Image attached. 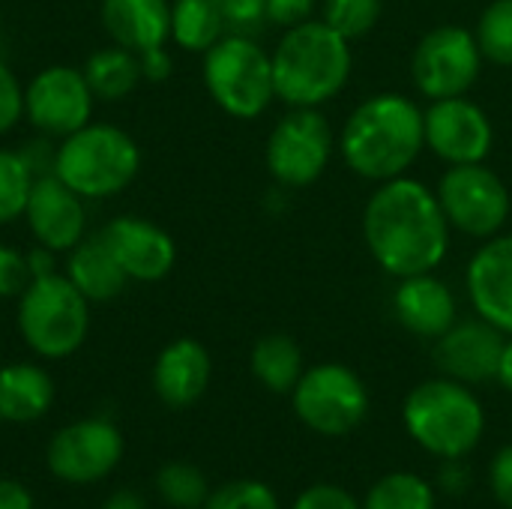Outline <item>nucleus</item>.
Here are the masks:
<instances>
[{
    "label": "nucleus",
    "mask_w": 512,
    "mask_h": 509,
    "mask_svg": "<svg viewBox=\"0 0 512 509\" xmlns=\"http://www.w3.org/2000/svg\"><path fill=\"white\" fill-rule=\"evenodd\" d=\"M291 509H363V501H357L348 489L336 483H315L297 495Z\"/></svg>",
    "instance_id": "obj_34"
},
{
    "label": "nucleus",
    "mask_w": 512,
    "mask_h": 509,
    "mask_svg": "<svg viewBox=\"0 0 512 509\" xmlns=\"http://www.w3.org/2000/svg\"><path fill=\"white\" fill-rule=\"evenodd\" d=\"M102 24L108 36L144 54L162 48L171 39V3L168 0H102Z\"/></svg>",
    "instance_id": "obj_21"
},
{
    "label": "nucleus",
    "mask_w": 512,
    "mask_h": 509,
    "mask_svg": "<svg viewBox=\"0 0 512 509\" xmlns=\"http://www.w3.org/2000/svg\"><path fill=\"white\" fill-rule=\"evenodd\" d=\"M468 486H471V474L468 468H462V459H447L444 471L438 474V489L450 498H459L468 492Z\"/></svg>",
    "instance_id": "obj_39"
},
{
    "label": "nucleus",
    "mask_w": 512,
    "mask_h": 509,
    "mask_svg": "<svg viewBox=\"0 0 512 509\" xmlns=\"http://www.w3.org/2000/svg\"><path fill=\"white\" fill-rule=\"evenodd\" d=\"M102 509H144V501L138 498V492H132V489H120V492H114Z\"/></svg>",
    "instance_id": "obj_42"
},
{
    "label": "nucleus",
    "mask_w": 512,
    "mask_h": 509,
    "mask_svg": "<svg viewBox=\"0 0 512 509\" xmlns=\"http://www.w3.org/2000/svg\"><path fill=\"white\" fill-rule=\"evenodd\" d=\"M474 36L489 63L512 66V0H492L480 12Z\"/></svg>",
    "instance_id": "obj_30"
},
{
    "label": "nucleus",
    "mask_w": 512,
    "mask_h": 509,
    "mask_svg": "<svg viewBox=\"0 0 512 509\" xmlns=\"http://www.w3.org/2000/svg\"><path fill=\"white\" fill-rule=\"evenodd\" d=\"M363 509H438V492L411 471H393L369 489Z\"/></svg>",
    "instance_id": "obj_27"
},
{
    "label": "nucleus",
    "mask_w": 512,
    "mask_h": 509,
    "mask_svg": "<svg viewBox=\"0 0 512 509\" xmlns=\"http://www.w3.org/2000/svg\"><path fill=\"white\" fill-rule=\"evenodd\" d=\"M450 231L438 195L408 174L378 183L363 210L366 249L396 279L435 273L450 252Z\"/></svg>",
    "instance_id": "obj_1"
},
{
    "label": "nucleus",
    "mask_w": 512,
    "mask_h": 509,
    "mask_svg": "<svg viewBox=\"0 0 512 509\" xmlns=\"http://www.w3.org/2000/svg\"><path fill=\"white\" fill-rule=\"evenodd\" d=\"M336 135L321 108H291L267 138V171L285 189L312 186L330 165Z\"/></svg>",
    "instance_id": "obj_10"
},
{
    "label": "nucleus",
    "mask_w": 512,
    "mask_h": 509,
    "mask_svg": "<svg viewBox=\"0 0 512 509\" xmlns=\"http://www.w3.org/2000/svg\"><path fill=\"white\" fill-rule=\"evenodd\" d=\"M489 486H492L495 501L504 509H512V444L495 453L492 468H489Z\"/></svg>",
    "instance_id": "obj_38"
},
{
    "label": "nucleus",
    "mask_w": 512,
    "mask_h": 509,
    "mask_svg": "<svg viewBox=\"0 0 512 509\" xmlns=\"http://www.w3.org/2000/svg\"><path fill=\"white\" fill-rule=\"evenodd\" d=\"M483 60L486 57L477 45L474 30L441 24L417 42L411 57V78L429 102L468 96L483 72Z\"/></svg>",
    "instance_id": "obj_11"
},
{
    "label": "nucleus",
    "mask_w": 512,
    "mask_h": 509,
    "mask_svg": "<svg viewBox=\"0 0 512 509\" xmlns=\"http://www.w3.org/2000/svg\"><path fill=\"white\" fill-rule=\"evenodd\" d=\"M33 180L36 171L24 153L0 150V225H9L24 213Z\"/></svg>",
    "instance_id": "obj_29"
},
{
    "label": "nucleus",
    "mask_w": 512,
    "mask_h": 509,
    "mask_svg": "<svg viewBox=\"0 0 512 509\" xmlns=\"http://www.w3.org/2000/svg\"><path fill=\"white\" fill-rule=\"evenodd\" d=\"M393 315L408 333L420 339H441L459 321V303L450 285L435 273H417L399 279L393 291Z\"/></svg>",
    "instance_id": "obj_19"
},
{
    "label": "nucleus",
    "mask_w": 512,
    "mask_h": 509,
    "mask_svg": "<svg viewBox=\"0 0 512 509\" xmlns=\"http://www.w3.org/2000/svg\"><path fill=\"white\" fill-rule=\"evenodd\" d=\"M318 0H267V21L288 30L303 21H312Z\"/></svg>",
    "instance_id": "obj_37"
},
{
    "label": "nucleus",
    "mask_w": 512,
    "mask_h": 509,
    "mask_svg": "<svg viewBox=\"0 0 512 509\" xmlns=\"http://www.w3.org/2000/svg\"><path fill=\"white\" fill-rule=\"evenodd\" d=\"M141 168V150L117 126L87 123L54 150V174L81 198H108L126 189Z\"/></svg>",
    "instance_id": "obj_5"
},
{
    "label": "nucleus",
    "mask_w": 512,
    "mask_h": 509,
    "mask_svg": "<svg viewBox=\"0 0 512 509\" xmlns=\"http://www.w3.org/2000/svg\"><path fill=\"white\" fill-rule=\"evenodd\" d=\"M228 24L213 0H174L171 3V39L186 51H210Z\"/></svg>",
    "instance_id": "obj_26"
},
{
    "label": "nucleus",
    "mask_w": 512,
    "mask_h": 509,
    "mask_svg": "<svg viewBox=\"0 0 512 509\" xmlns=\"http://www.w3.org/2000/svg\"><path fill=\"white\" fill-rule=\"evenodd\" d=\"M54 402V384L42 366L9 363L0 366V420L27 426L48 414Z\"/></svg>",
    "instance_id": "obj_22"
},
{
    "label": "nucleus",
    "mask_w": 512,
    "mask_h": 509,
    "mask_svg": "<svg viewBox=\"0 0 512 509\" xmlns=\"http://www.w3.org/2000/svg\"><path fill=\"white\" fill-rule=\"evenodd\" d=\"M222 12L228 30L234 33H252L267 21V0H213Z\"/></svg>",
    "instance_id": "obj_33"
},
{
    "label": "nucleus",
    "mask_w": 512,
    "mask_h": 509,
    "mask_svg": "<svg viewBox=\"0 0 512 509\" xmlns=\"http://www.w3.org/2000/svg\"><path fill=\"white\" fill-rule=\"evenodd\" d=\"M426 147L447 165L486 162L495 144L492 117L468 96L435 99L423 111Z\"/></svg>",
    "instance_id": "obj_13"
},
{
    "label": "nucleus",
    "mask_w": 512,
    "mask_h": 509,
    "mask_svg": "<svg viewBox=\"0 0 512 509\" xmlns=\"http://www.w3.org/2000/svg\"><path fill=\"white\" fill-rule=\"evenodd\" d=\"M81 72H84L93 96L105 99V102L129 96L138 87V81L144 78L141 75V57L135 51H129V48H123V45H111V48L96 51L84 63Z\"/></svg>",
    "instance_id": "obj_25"
},
{
    "label": "nucleus",
    "mask_w": 512,
    "mask_h": 509,
    "mask_svg": "<svg viewBox=\"0 0 512 509\" xmlns=\"http://www.w3.org/2000/svg\"><path fill=\"white\" fill-rule=\"evenodd\" d=\"M270 57L276 99L288 108H321L345 90L354 69L351 42L321 18L288 27Z\"/></svg>",
    "instance_id": "obj_3"
},
{
    "label": "nucleus",
    "mask_w": 512,
    "mask_h": 509,
    "mask_svg": "<svg viewBox=\"0 0 512 509\" xmlns=\"http://www.w3.org/2000/svg\"><path fill=\"white\" fill-rule=\"evenodd\" d=\"M495 381H498L504 390H510L512 393V336H507V342H504V351H501V363H498Z\"/></svg>",
    "instance_id": "obj_43"
},
{
    "label": "nucleus",
    "mask_w": 512,
    "mask_h": 509,
    "mask_svg": "<svg viewBox=\"0 0 512 509\" xmlns=\"http://www.w3.org/2000/svg\"><path fill=\"white\" fill-rule=\"evenodd\" d=\"M156 495L174 509H201L210 495V486L198 465L168 462L156 471Z\"/></svg>",
    "instance_id": "obj_28"
},
{
    "label": "nucleus",
    "mask_w": 512,
    "mask_h": 509,
    "mask_svg": "<svg viewBox=\"0 0 512 509\" xmlns=\"http://www.w3.org/2000/svg\"><path fill=\"white\" fill-rule=\"evenodd\" d=\"M249 369L255 375V381L270 390V393H291L300 381L303 369V351L300 345L285 336V333H270L261 336L249 354Z\"/></svg>",
    "instance_id": "obj_24"
},
{
    "label": "nucleus",
    "mask_w": 512,
    "mask_h": 509,
    "mask_svg": "<svg viewBox=\"0 0 512 509\" xmlns=\"http://www.w3.org/2000/svg\"><path fill=\"white\" fill-rule=\"evenodd\" d=\"M441 210L453 231L474 240H489L501 234L512 213V195L507 183L486 165H447L435 189Z\"/></svg>",
    "instance_id": "obj_9"
},
{
    "label": "nucleus",
    "mask_w": 512,
    "mask_h": 509,
    "mask_svg": "<svg viewBox=\"0 0 512 509\" xmlns=\"http://www.w3.org/2000/svg\"><path fill=\"white\" fill-rule=\"evenodd\" d=\"M138 57H141V75H144L147 81H165V78L171 75L174 60H171V54L165 51V45H162V48H150V51H144V54H138Z\"/></svg>",
    "instance_id": "obj_40"
},
{
    "label": "nucleus",
    "mask_w": 512,
    "mask_h": 509,
    "mask_svg": "<svg viewBox=\"0 0 512 509\" xmlns=\"http://www.w3.org/2000/svg\"><path fill=\"white\" fill-rule=\"evenodd\" d=\"M201 509H279V498L261 480H231L213 489Z\"/></svg>",
    "instance_id": "obj_32"
},
{
    "label": "nucleus",
    "mask_w": 512,
    "mask_h": 509,
    "mask_svg": "<svg viewBox=\"0 0 512 509\" xmlns=\"http://www.w3.org/2000/svg\"><path fill=\"white\" fill-rule=\"evenodd\" d=\"M405 432L429 456L465 459L474 453L486 432V411L474 390L447 375L417 384L402 405Z\"/></svg>",
    "instance_id": "obj_4"
},
{
    "label": "nucleus",
    "mask_w": 512,
    "mask_h": 509,
    "mask_svg": "<svg viewBox=\"0 0 512 509\" xmlns=\"http://www.w3.org/2000/svg\"><path fill=\"white\" fill-rule=\"evenodd\" d=\"M465 288L477 318L512 336V234H495L474 252Z\"/></svg>",
    "instance_id": "obj_15"
},
{
    "label": "nucleus",
    "mask_w": 512,
    "mask_h": 509,
    "mask_svg": "<svg viewBox=\"0 0 512 509\" xmlns=\"http://www.w3.org/2000/svg\"><path fill=\"white\" fill-rule=\"evenodd\" d=\"M102 240L114 252L123 273L135 282H159L171 273L177 261V246L165 228L141 216H120L108 222Z\"/></svg>",
    "instance_id": "obj_17"
},
{
    "label": "nucleus",
    "mask_w": 512,
    "mask_h": 509,
    "mask_svg": "<svg viewBox=\"0 0 512 509\" xmlns=\"http://www.w3.org/2000/svg\"><path fill=\"white\" fill-rule=\"evenodd\" d=\"M33 282V270L27 255L0 246V297H21Z\"/></svg>",
    "instance_id": "obj_35"
},
{
    "label": "nucleus",
    "mask_w": 512,
    "mask_h": 509,
    "mask_svg": "<svg viewBox=\"0 0 512 509\" xmlns=\"http://www.w3.org/2000/svg\"><path fill=\"white\" fill-rule=\"evenodd\" d=\"M0 509H33V495L15 480H0Z\"/></svg>",
    "instance_id": "obj_41"
},
{
    "label": "nucleus",
    "mask_w": 512,
    "mask_h": 509,
    "mask_svg": "<svg viewBox=\"0 0 512 509\" xmlns=\"http://www.w3.org/2000/svg\"><path fill=\"white\" fill-rule=\"evenodd\" d=\"M297 420L324 438H342L369 417V387L345 363H318L306 369L291 390Z\"/></svg>",
    "instance_id": "obj_8"
},
{
    "label": "nucleus",
    "mask_w": 512,
    "mask_h": 509,
    "mask_svg": "<svg viewBox=\"0 0 512 509\" xmlns=\"http://www.w3.org/2000/svg\"><path fill=\"white\" fill-rule=\"evenodd\" d=\"M507 336L489 321H456L441 339H435V363L438 369L462 384H486L495 381L501 351Z\"/></svg>",
    "instance_id": "obj_16"
},
{
    "label": "nucleus",
    "mask_w": 512,
    "mask_h": 509,
    "mask_svg": "<svg viewBox=\"0 0 512 509\" xmlns=\"http://www.w3.org/2000/svg\"><path fill=\"white\" fill-rule=\"evenodd\" d=\"M123 459V435L111 420L87 417L54 432L45 450L48 471L72 486L105 480Z\"/></svg>",
    "instance_id": "obj_12"
},
{
    "label": "nucleus",
    "mask_w": 512,
    "mask_h": 509,
    "mask_svg": "<svg viewBox=\"0 0 512 509\" xmlns=\"http://www.w3.org/2000/svg\"><path fill=\"white\" fill-rule=\"evenodd\" d=\"M213 363L198 339H174L165 345L153 366V390L168 408L195 405L210 387Z\"/></svg>",
    "instance_id": "obj_20"
},
{
    "label": "nucleus",
    "mask_w": 512,
    "mask_h": 509,
    "mask_svg": "<svg viewBox=\"0 0 512 509\" xmlns=\"http://www.w3.org/2000/svg\"><path fill=\"white\" fill-rule=\"evenodd\" d=\"M24 114V90L12 69L0 60V135L9 132Z\"/></svg>",
    "instance_id": "obj_36"
},
{
    "label": "nucleus",
    "mask_w": 512,
    "mask_h": 509,
    "mask_svg": "<svg viewBox=\"0 0 512 509\" xmlns=\"http://www.w3.org/2000/svg\"><path fill=\"white\" fill-rule=\"evenodd\" d=\"M66 276L72 279V285L90 300V303H105L114 300L129 276L123 273V267L117 264L114 252L108 249V243L102 240V234L96 237H84L78 246L69 249V267Z\"/></svg>",
    "instance_id": "obj_23"
},
{
    "label": "nucleus",
    "mask_w": 512,
    "mask_h": 509,
    "mask_svg": "<svg viewBox=\"0 0 512 509\" xmlns=\"http://www.w3.org/2000/svg\"><path fill=\"white\" fill-rule=\"evenodd\" d=\"M204 84L225 114L255 120L276 99L273 57L249 33H225L204 51Z\"/></svg>",
    "instance_id": "obj_7"
},
{
    "label": "nucleus",
    "mask_w": 512,
    "mask_h": 509,
    "mask_svg": "<svg viewBox=\"0 0 512 509\" xmlns=\"http://www.w3.org/2000/svg\"><path fill=\"white\" fill-rule=\"evenodd\" d=\"M24 114L48 135H72L90 123L93 90L81 69L48 66L24 90Z\"/></svg>",
    "instance_id": "obj_14"
},
{
    "label": "nucleus",
    "mask_w": 512,
    "mask_h": 509,
    "mask_svg": "<svg viewBox=\"0 0 512 509\" xmlns=\"http://www.w3.org/2000/svg\"><path fill=\"white\" fill-rule=\"evenodd\" d=\"M336 147L360 180L402 177L426 147L423 108L405 93H375L348 114Z\"/></svg>",
    "instance_id": "obj_2"
},
{
    "label": "nucleus",
    "mask_w": 512,
    "mask_h": 509,
    "mask_svg": "<svg viewBox=\"0 0 512 509\" xmlns=\"http://www.w3.org/2000/svg\"><path fill=\"white\" fill-rule=\"evenodd\" d=\"M0 423H3V420H0Z\"/></svg>",
    "instance_id": "obj_44"
},
{
    "label": "nucleus",
    "mask_w": 512,
    "mask_h": 509,
    "mask_svg": "<svg viewBox=\"0 0 512 509\" xmlns=\"http://www.w3.org/2000/svg\"><path fill=\"white\" fill-rule=\"evenodd\" d=\"M18 330L27 348L45 360L75 354L90 330V300L69 276H36L18 297Z\"/></svg>",
    "instance_id": "obj_6"
},
{
    "label": "nucleus",
    "mask_w": 512,
    "mask_h": 509,
    "mask_svg": "<svg viewBox=\"0 0 512 509\" xmlns=\"http://www.w3.org/2000/svg\"><path fill=\"white\" fill-rule=\"evenodd\" d=\"M27 225L39 246L51 252H69L84 240V204L54 171H45L33 180L27 207Z\"/></svg>",
    "instance_id": "obj_18"
},
{
    "label": "nucleus",
    "mask_w": 512,
    "mask_h": 509,
    "mask_svg": "<svg viewBox=\"0 0 512 509\" xmlns=\"http://www.w3.org/2000/svg\"><path fill=\"white\" fill-rule=\"evenodd\" d=\"M378 18L381 0H321V21L348 42L369 36Z\"/></svg>",
    "instance_id": "obj_31"
}]
</instances>
